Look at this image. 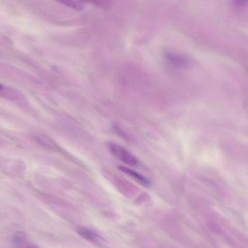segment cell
I'll use <instances>...</instances> for the list:
<instances>
[{
	"label": "cell",
	"mask_w": 248,
	"mask_h": 248,
	"mask_svg": "<svg viewBox=\"0 0 248 248\" xmlns=\"http://www.w3.org/2000/svg\"><path fill=\"white\" fill-rule=\"evenodd\" d=\"M107 146L111 154L124 163L132 167L138 165L137 159L121 145L113 142H109Z\"/></svg>",
	"instance_id": "6da1fadb"
},
{
	"label": "cell",
	"mask_w": 248,
	"mask_h": 248,
	"mask_svg": "<svg viewBox=\"0 0 248 248\" xmlns=\"http://www.w3.org/2000/svg\"><path fill=\"white\" fill-rule=\"evenodd\" d=\"M77 231L82 238L94 245H99L103 240L101 236L88 228L80 227Z\"/></svg>",
	"instance_id": "7a4b0ae2"
},
{
	"label": "cell",
	"mask_w": 248,
	"mask_h": 248,
	"mask_svg": "<svg viewBox=\"0 0 248 248\" xmlns=\"http://www.w3.org/2000/svg\"><path fill=\"white\" fill-rule=\"evenodd\" d=\"M165 57L169 61L178 67L186 68L190 66L189 60L182 55L167 51L165 53Z\"/></svg>",
	"instance_id": "3957f363"
},
{
	"label": "cell",
	"mask_w": 248,
	"mask_h": 248,
	"mask_svg": "<svg viewBox=\"0 0 248 248\" xmlns=\"http://www.w3.org/2000/svg\"><path fill=\"white\" fill-rule=\"evenodd\" d=\"M118 169L121 171L132 177L140 184L146 186L150 185V182L146 178L135 170L124 166H119Z\"/></svg>",
	"instance_id": "277c9868"
},
{
	"label": "cell",
	"mask_w": 248,
	"mask_h": 248,
	"mask_svg": "<svg viewBox=\"0 0 248 248\" xmlns=\"http://www.w3.org/2000/svg\"><path fill=\"white\" fill-rule=\"evenodd\" d=\"M12 243L16 247H24L27 244L30 245L27 242V237L26 234L21 232H16L12 237Z\"/></svg>",
	"instance_id": "5b68a950"
},
{
	"label": "cell",
	"mask_w": 248,
	"mask_h": 248,
	"mask_svg": "<svg viewBox=\"0 0 248 248\" xmlns=\"http://www.w3.org/2000/svg\"><path fill=\"white\" fill-rule=\"evenodd\" d=\"M67 7L77 11L82 10L84 6V3L80 0H55Z\"/></svg>",
	"instance_id": "8992f818"
},
{
	"label": "cell",
	"mask_w": 248,
	"mask_h": 248,
	"mask_svg": "<svg viewBox=\"0 0 248 248\" xmlns=\"http://www.w3.org/2000/svg\"><path fill=\"white\" fill-rule=\"evenodd\" d=\"M84 3H89L96 7L107 9L109 7L113 0H80Z\"/></svg>",
	"instance_id": "52a82bcc"
},
{
	"label": "cell",
	"mask_w": 248,
	"mask_h": 248,
	"mask_svg": "<svg viewBox=\"0 0 248 248\" xmlns=\"http://www.w3.org/2000/svg\"><path fill=\"white\" fill-rule=\"evenodd\" d=\"M248 0H232L233 6L237 9H240L247 5Z\"/></svg>",
	"instance_id": "ba28073f"
},
{
	"label": "cell",
	"mask_w": 248,
	"mask_h": 248,
	"mask_svg": "<svg viewBox=\"0 0 248 248\" xmlns=\"http://www.w3.org/2000/svg\"><path fill=\"white\" fill-rule=\"evenodd\" d=\"M2 85L0 84V89H1L2 88Z\"/></svg>",
	"instance_id": "9c48e42d"
}]
</instances>
